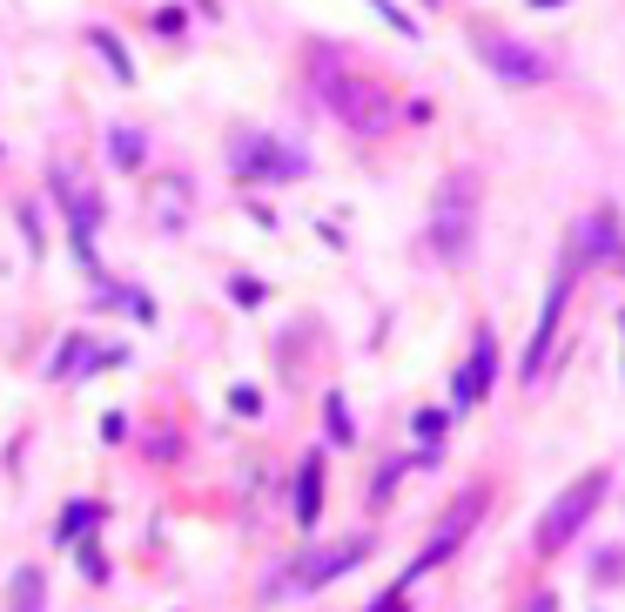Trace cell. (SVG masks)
<instances>
[{"instance_id":"6da1fadb","label":"cell","mask_w":625,"mask_h":612,"mask_svg":"<svg viewBox=\"0 0 625 612\" xmlns=\"http://www.w3.org/2000/svg\"><path fill=\"white\" fill-rule=\"evenodd\" d=\"M309 68H317V95L330 101V114L343 128H357V135H383L390 128V95L370 82L364 68H343L330 48L309 54Z\"/></svg>"},{"instance_id":"7a4b0ae2","label":"cell","mask_w":625,"mask_h":612,"mask_svg":"<svg viewBox=\"0 0 625 612\" xmlns=\"http://www.w3.org/2000/svg\"><path fill=\"white\" fill-rule=\"evenodd\" d=\"M605 485H612V472H585L578 485H565L552 505H544V518H538V531H531V546H538V559H559L578 531H585V518L599 512V499H605Z\"/></svg>"},{"instance_id":"3957f363","label":"cell","mask_w":625,"mask_h":612,"mask_svg":"<svg viewBox=\"0 0 625 612\" xmlns=\"http://www.w3.org/2000/svg\"><path fill=\"white\" fill-rule=\"evenodd\" d=\"M370 559V539H336V546H309L290 572H283V579L277 586H269V599H290V592H323L330 579H336V572H350V565H364Z\"/></svg>"},{"instance_id":"277c9868","label":"cell","mask_w":625,"mask_h":612,"mask_svg":"<svg viewBox=\"0 0 625 612\" xmlns=\"http://www.w3.org/2000/svg\"><path fill=\"white\" fill-rule=\"evenodd\" d=\"M229 169H236L243 182H296V175H309V156L303 148H283L262 128H249V135L229 142Z\"/></svg>"},{"instance_id":"5b68a950","label":"cell","mask_w":625,"mask_h":612,"mask_svg":"<svg viewBox=\"0 0 625 612\" xmlns=\"http://www.w3.org/2000/svg\"><path fill=\"white\" fill-rule=\"evenodd\" d=\"M471 48H478V61L498 74L504 88H538L544 74H552V61H544L538 48H525V41H512V34H498V27H471Z\"/></svg>"},{"instance_id":"8992f818","label":"cell","mask_w":625,"mask_h":612,"mask_svg":"<svg viewBox=\"0 0 625 612\" xmlns=\"http://www.w3.org/2000/svg\"><path fill=\"white\" fill-rule=\"evenodd\" d=\"M431 249H438L444 262L471 256V188H464L457 175L438 188V203H431Z\"/></svg>"},{"instance_id":"52a82bcc","label":"cell","mask_w":625,"mask_h":612,"mask_svg":"<svg viewBox=\"0 0 625 612\" xmlns=\"http://www.w3.org/2000/svg\"><path fill=\"white\" fill-rule=\"evenodd\" d=\"M572 262H559V277L544 283V303H538V330H531V351H525V384L531 377H544V364H552V343H559V323H565V296H572Z\"/></svg>"},{"instance_id":"ba28073f","label":"cell","mask_w":625,"mask_h":612,"mask_svg":"<svg viewBox=\"0 0 625 612\" xmlns=\"http://www.w3.org/2000/svg\"><path fill=\"white\" fill-rule=\"evenodd\" d=\"M572 270H585V262H625V236H618V216L612 209H592L578 222V243L565 249Z\"/></svg>"},{"instance_id":"9c48e42d","label":"cell","mask_w":625,"mask_h":612,"mask_svg":"<svg viewBox=\"0 0 625 612\" xmlns=\"http://www.w3.org/2000/svg\"><path fill=\"white\" fill-rule=\"evenodd\" d=\"M491 377H498V336L491 330H478V343H471V364L457 370V384H451V397L471 411V404H485V391H491Z\"/></svg>"},{"instance_id":"30bf717a","label":"cell","mask_w":625,"mask_h":612,"mask_svg":"<svg viewBox=\"0 0 625 612\" xmlns=\"http://www.w3.org/2000/svg\"><path fill=\"white\" fill-rule=\"evenodd\" d=\"M478 512H485V499H464V505H457V512H451V518H444V525L431 531V546H424V559H417V565L404 572V586L417 579V572H431V565H444V559L457 552V539H464V531H471V518H478Z\"/></svg>"},{"instance_id":"8fae6325","label":"cell","mask_w":625,"mask_h":612,"mask_svg":"<svg viewBox=\"0 0 625 612\" xmlns=\"http://www.w3.org/2000/svg\"><path fill=\"white\" fill-rule=\"evenodd\" d=\"M296 518H303V531L323 518V457H317V451H309L303 472H296Z\"/></svg>"},{"instance_id":"7c38bea8","label":"cell","mask_w":625,"mask_h":612,"mask_svg":"<svg viewBox=\"0 0 625 612\" xmlns=\"http://www.w3.org/2000/svg\"><path fill=\"white\" fill-rule=\"evenodd\" d=\"M41 599H48L41 572H34V565H21L14 579H8V612H41Z\"/></svg>"},{"instance_id":"4fadbf2b","label":"cell","mask_w":625,"mask_h":612,"mask_svg":"<svg viewBox=\"0 0 625 612\" xmlns=\"http://www.w3.org/2000/svg\"><path fill=\"white\" fill-rule=\"evenodd\" d=\"M88 48H95V54L108 61V74H114V82H135V61L122 54V41H114L108 27H88Z\"/></svg>"},{"instance_id":"5bb4252c","label":"cell","mask_w":625,"mask_h":612,"mask_svg":"<svg viewBox=\"0 0 625 612\" xmlns=\"http://www.w3.org/2000/svg\"><path fill=\"white\" fill-rule=\"evenodd\" d=\"M108 156H114V169H128V175H135V169L148 162V142H142L135 128H108Z\"/></svg>"},{"instance_id":"9a60e30c","label":"cell","mask_w":625,"mask_h":612,"mask_svg":"<svg viewBox=\"0 0 625 612\" xmlns=\"http://www.w3.org/2000/svg\"><path fill=\"white\" fill-rule=\"evenodd\" d=\"M182 203H188V188H182V182H175V175H169V182H162V188H155V209H162V222H169V229H175V222H182Z\"/></svg>"},{"instance_id":"2e32d148","label":"cell","mask_w":625,"mask_h":612,"mask_svg":"<svg viewBox=\"0 0 625 612\" xmlns=\"http://www.w3.org/2000/svg\"><path fill=\"white\" fill-rule=\"evenodd\" d=\"M323 425H330V444H357V438H350V411H343L336 391H330V404H323Z\"/></svg>"},{"instance_id":"e0dca14e","label":"cell","mask_w":625,"mask_h":612,"mask_svg":"<svg viewBox=\"0 0 625 612\" xmlns=\"http://www.w3.org/2000/svg\"><path fill=\"white\" fill-rule=\"evenodd\" d=\"M370 8H377V14H383L390 27H397V34H410V41H417V34H424V27H417V21H410L404 8H397V0H370Z\"/></svg>"},{"instance_id":"ac0fdd59","label":"cell","mask_w":625,"mask_h":612,"mask_svg":"<svg viewBox=\"0 0 625 612\" xmlns=\"http://www.w3.org/2000/svg\"><path fill=\"white\" fill-rule=\"evenodd\" d=\"M417 438H424V451H438L444 444V411H424L417 417Z\"/></svg>"},{"instance_id":"d6986e66","label":"cell","mask_w":625,"mask_h":612,"mask_svg":"<svg viewBox=\"0 0 625 612\" xmlns=\"http://www.w3.org/2000/svg\"><path fill=\"white\" fill-rule=\"evenodd\" d=\"M82 525H95V505H68V512H61V539H74Z\"/></svg>"},{"instance_id":"ffe728a7","label":"cell","mask_w":625,"mask_h":612,"mask_svg":"<svg viewBox=\"0 0 625 612\" xmlns=\"http://www.w3.org/2000/svg\"><path fill=\"white\" fill-rule=\"evenodd\" d=\"M370 612H410V599H404V586H397V592H383V599H377Z\"/></svg>"},{"instance_id":"44dd1931","label":"cell","mask_w":625,"mask_h":612,"mask_svg":"<svg viewBox=\"0 0 625 612\" xmlns=\"http://www.w3.org/2000/svg\"><path fill=\"white\" fill-rule=\"evenodd\" d=\"M618 370H625V317H618Z\"/></svg>"},{"instance_id":"7402d4cb","label":"cell","mask_w":625,"mask_h":612,"mask_svg":"<svg viewBox=\"0 0 625 612\" xmlns=\"http://www.w3.org/2000/svg\"><path fill=\"white\" fill-rule=\"evenodd\" d=\"M538 8H559V0H538Z\"/></svg>"}]
</instances>
